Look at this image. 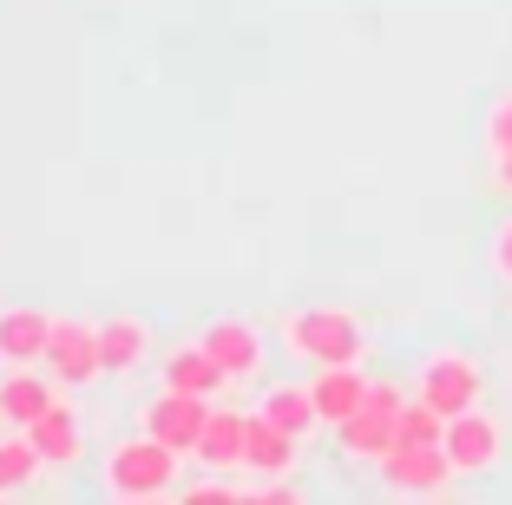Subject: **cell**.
Here are the masks:
<instances>
[{
    "label": "cell",
    "mask_w": 512,
    "mask_h": 505,
    "mask_svg": "<svg viewBox=\"0 0 512 505\" xmlns=\"http://www.w3.org/2000/svg\"><path fill=\"white\" fill-rule=\"evenodd\" d=\"M493 269H499V276L512 283V217H506V223L493 230Z\"/></svg>",
    "instance_id": "obj_22"
},
{
    "label": "cell",
    "mask_w": 512,
    "mask_h": 505,
    "mask_svg": "<svg viewBox=\"0 0 512 505\" xmlns=\"http://www.w3.org/2000/svg\"><path fill=\"white\" fill-rule=\"evenodd\" d=\"M204 348H211L217 368L230 374V387H250L256 374H263V361H270V335H263V322H250V315H217V322H204Z\"/></svg>",
    "instance_id": "obj_7"
},
{
    "label": "cell",
    "mask_w": 512,
    "mask_h": 505,
    "mask_svg": "<svg viewBox=\"0 0 512 505\" xmlns=\"http://www.w3.org/2000/svg\"><path fill=\"white\" fill-rule=\"evenodd\" d=\"M178 499H197V505H217V499H224L230 505V499H243V486H230V479L217 473V479H204V486H184Z\"/></svg>",
    "instance_id": "obj_21"
},
{
    "label": "cell",
    "mask_w": 512,
    "mask_h": 505,
    "mask_svg": "<svg viewBox=\"0 0 512 505\" xmlns=\"http://www.w3.org/2000/svg\"><path fill=\"white\" fill-rule=\"evenodd\" d=\"M296 433H283L276 420H263V414H250V440H243V473H256V479H283V473H296Z\"/></svg>",
    "instance_id": "obj_17"
},
{
    "label": "cell",
    "mask_w": 512,
    "mask_h": 505,
    "mask_svg": "<svg viewBox=\"0 0 512 505\" xmlns=\"http://www.w3.org/2000/svg\"><path fill=\"white\" fill-rule=\"evenodd\" d=\"M0 492H7V486H0Z\"/></svg>",
    "instance_id": "obj_24"
},
{
    "label": "cell",
    "mask_w": 512,
    "mask_h": 505,
    "mask_svg": "<svg viewBox=\"0 0 512 505\" xmlns=\"http://www.w3.org/2000/svg\"><path fill=\"white\" fill-rule=\"evenodd\" d=\"M407 394L401 381H375L368 387V401L355 407V414L335 427V440H342V453L348 460H362V466H381L394 453V440H401V414H407Z\"/></svg>",
    "instance_id": "obj_3"
},
{
    "label": "cell",
    "mask_w": 512,
    "mask_h": 505,
    "mask_svg": "<svg viewBox=\"0 0 512 505\" xmlns=\"http://www.w3.org/2000/svg\"><path fill=\"white\" fill-rule=\"evenodd\" d=\"M414 401H427L434 414H467V407L486 401V368L467 355V348H434L414 374Z\"/></svg>",
    "instance_id": "obj_4"
},
{
    "label": "cell",
    "mask_w": 512,
    "mask_h": 505,
    "mask_svg": "<svg viewBox=\"0 0 512 505\" xmlns=\"http://www.w3.org/2000/svg\"><path fill=\"white\" fill-rule=\"evenodd\" d=\"M27 433H33V446L46 453L53 473H73V466L86 460V420H79V407H66V401H53Z\"/></svg>",
    "instance_id": "obj_14"
},
{
    "label": "cell",
    "mask_w": 512,
    "mask_h": 505,
    "mask_svg": "<svg viewBox=\"0 0 512 505\" xmlns=\"http://www.w3.org/2000/svg\"><path fill=\"white\" fill-rule=\"evenodd\" d=\"M158 387H178V394H204V401H217L230 387V374L217 368V355L204 348V335H191V342H171L165 355H158Z\"/></svg>",
    "instance_id": "obj_10"
},
{
    "label": "cell",
    "mask_w": 512,
    "mask_h": 505,
    "mask_svg": "<svg viewBox=\"0 0 512 505\" xmlns=\"http://www.w3.org/2000/svg\"><path fill=\"white\" fill-rule=\"evenodd\" d=\"M256 414L263 420H276L283 433H296V440H309V433L322 427V414H316V394H309V381H276V387H263V401H256Z\"/></svg>",
    "instance_id": "obj_18"
},
{
    "label": "cell",
    "mask_w": 512,
    "mask_h": 505,
    "mask_svg": "<svg viewBox=\"0 0 512 505\" xmlns=\"http://www.w3.org/2000/svg\"><path fill=\"white\" fill-rule=\"evenodd\" d=\"M204 420H211V401H204V394H178V387H158V394L138 407V427L158 433V440L178 446V453H191V446H197Z\"/></svg>",
    "instance_id": "obj_9"
},
{
    "label": "cell",
    "mask_w": 512,
    "mask_h": 505,
    "mask_svg": "<svg viewBox=\"0 0 512 505\" xmlns=\"http://www.w3.org/2000/svg\"><path fill=\"white\" fill-rule=\"evenodd\" d=\"M40 473H53V466H46V453L33 446V433L27 427H0V486L27 492V486H40Z\"/></svg>",
    "instance_id": "obj_19"
},
{
    "label": "cell",
    "mask_w": 512,
    "mask_h": 505,
    "mask_svg": "<svg viewBox=\"0 0 512 505\" xmlns=\"http://www.w3.org/2000/svg\"><path fill=\"white\" fill-rule=\"evenodd\" d=\"M46 374L60 387H92L106 381V348H99V322L86 315H53V342H46Z\"/></svg>",
    "instance_id": "obj_5"
},
{
    "label": "cell",
    "mask_w": 512,
    "mask_h": 505,
    "mask_svg": "<svg viewBox=\"0 0 512 505\" xmlns=\"http://www.w3.org/2000/svg\"><path fill=\"white\" fill-rule=\"evenodd\" d=\"M184 460L191 453H178V446L138 427L132 440H112V453L99 460V486H106V499H171Z\"/></svg>",
    "instance_id": "obj_2"
},
{
    "label": "cell",
    "mask_w": 512,
    "mask_h": 505,
    "mask_svg": "<svg viewBox=\"0 0 512 505\" xmlns=\"http://www.w3.org/2000/svg\"><path fill=\"white\" fill-rule=\"evenodd\" d=\"M46 342H53V315L33 302H7L0 309V368H40Z\"/></svg>",
    "instance_id": "obj_12"
},
{
    "label": "cell",
    "mask_w": 512,
    "mask_h": 505,
    "mask_svg": "<svg viewBox=\"0 0 512 505\" xmlns=\"http://www.w3.org/2000/svg\"><path fill=\"white\" fill-rule=\"evenodd\" d=\"M381 479H388V492H407V499H440V492L453 486V460H447V446L440 440H401L388 453V460H381Z\"/></svg>",
    "instance_id": "obj_8"
},
{
    "label": "cell",
    "mask_w": 512,
    "mask_h": 505,
    "mask_svg": "<svg viewBox=\"0 0 512 505\" xmlns=\"http://www.w3.org/2000/svg\"><path fill=\"white\" fill-rule=\"evenodd\" d=\"M486 151H493V158L512 151V92H499V99L486 105Z\"/></svg>",
    "instance_id": "obj_20"
},
{
    "label": "cell",
    "mask_w": 512,
    "mask_h": 505,
    "mask_svg": "<svg viewBox=\"0 0 512 505\" xmlns=\"http://www.w3.org/2000/svg\"><path fill=\"white\" fill-rule=\"evenodd\" d=\"M368 374H362V361H329V368H309V394H316V414H322V427H342L355 407L368 401Z\"/></svg>",
    "instance_id": "obj_13"
},
{
    "label": "cell",
    "mask_w": 512,
    "mask_h": 505,
    "mask_svg": "<svg viewBox=\"0 0 512 505\" xmlns=\"http://www.w3.org/2000/svg\"><path fill=\"white\" fill-rule=\"evenodd\" d=\"M493 184L512 197V151H506V158H493Z\"/></svg>",
    "instance_id": "obj_23"
},
{
    "label": "cell",
    "mask_w": 512,
    "mask_h": 505,
    "mask_svg": "<svg viewBox=\"0 0 512 505\" xmlns=\"http://www.w3.org/2000/svg\"><path fill=\"white\" fill-rule=\"evenodd\" d=\"M276 342L289 361L302 368H329V361H362L368 355V328L355 309H335V302H302L276 322Z\"/></svg>",
    "instance_id": "obj_1"
},
{
    "label": "cell",
    "mask_w": 512,
    "mask_h": 505,
    "mask_svg": "<svg viewBox=\"0 0 512 505\" xmlns=\"http://www.w3.org/2000/svg\"><path fill=\"white\" fill-rule=\"evenodd\" d=\"M440 446H447V460H453L460 479H480V473H493V466L506 460V420L486 414V407H467V414L447 420Z\"/></svg>",
    "instance_id": "obj_6"
},
{
    "label": "cell",
    "mask_w": 512,
    "mask_h": 505,
    "mask_svg": "<svg viewBox=\"0 0 512 505\" xmlns=\"http://www.w3.org/2000/svg\"><path fill=\"white\" fill-rule=\"evenodd\" d=\"M60 401V381L40 368H7L0 374V427H33L46 407Z\"/></svg>",
    "instance_id": "obj_16"
},
{
    "label": "cell",
    "mask_w": 512,
    "mask_h": 505,
    "mask_svg": "<svg viewBox=\"0 0 512 505\" xmlns=\"http://www.w3.org/2000/svg\"><path fill=\"white\" fill-rule=\"evenodd\" d=\"M243 440H250V414H243V407H211V420H204V433H197V446H191V460L211 466V473H237Z\"/></svg>",
    "instance_id": "obj_15"
},
{
    "label": "cell",
    "mask_w": 512,
    "mask_h": 505,
    "mask_svg": "<svg viewBox=\"0 0 512 505\" xmlns=\"http://www.w3.org/2000/svg\"><path fill=\"white\" fill-rule=\"evenodd\" d=\"M99 348H106V374H138L145 361H158V328L145 322L138 309H119L99 322Z\"/></svg>",
    "instance_id": "obj_11"
}]
</instances>
